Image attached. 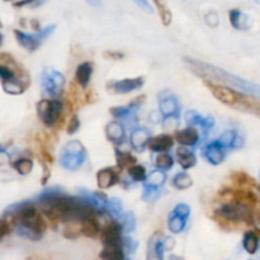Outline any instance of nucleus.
I'll list each match as a JSON object with an SVG mask.
<instances>
[{"label":"nucleus","mask_w":260,"mask_h":260,"mask_svg":"<svg viewBox=\"0 0 260 260\" xmlns=\"http://www.w3.org/2000/svg\"><path fill=\"white\" fill-rule=\"evenodd\" d=\"M187 63L189 65L190 70L198 75L200 78L205 79V83L215 84V85L225 86V88L233 89V90L243 93L245 95L253 96V98L260 99V85L253 83L250 80L240 78L238 75L222 70L215 65L202 62V61L193 60V58H185Z\"/></svg>","instance_id":"1"},{"label":"nucleus","mask_w":260,"mask_h":260,"mask_svg":"<svg viewBox=\"0 0 260 260\" xmlns=\"http://www.w3.org/2000/svg\"><path fill=\"white\" fill-rule=\"evenodd\" d=\"M4 218L10 223H14L18 235L32 241L40 240L47 229L45 218L38 212L33 202L12 205L5 210Z\"/></svg>","instance_id":"2"},{"label":"nucleus","mask_w":260,"mask_h":260,"mask_svg":"<svg viewBox=\"0 0 260 260\" xmlns=\"http://www.w3.org/2000/svg\"><path fill=\"white\" fill-rule=\"evenodd\" d=\"M207 84L208 88L211 89L215 98H217L221 103L231 107L234 109H238L240 112H246L254 116L260 117V101L253 96L245 95L243 93L233 90V89L225 88V86L215 85V84Z\"/></svg>","instance_id":"3"},{"label":"nucleus","mask_w":260,"mask_h":260,"mask_svg":"<svg viewBox=\"0 0 260 260\" xmlns=\"http://www.w3.org/2000/svg\"><path fill=\"white\" fill-rule=\"evenodd\" d=\"M218 217L222 221L230 223H254V213L250 206L243 205L236 201L229 200L223 202L220 207L216 210Z\"/></svg>","instance_id":"4"},{"label":"nucleus","mask_w":260,"mask_h":260,"mask_svg":"<svg viewBox=\"0 0 260 260\" xmlns=\"http://www.w3.org/2000/svg\"><path fill=\"white\" fill-rule=\"evenodd\" d=\"M86 157H88V154H86V150L83 144L73 140L63 146L58 161H60L61 167L65 168L66 170L76 172L83 167L84 162L86 161Z\"/></svg>","instance_id":"5"},{"label":"nucleus","mask_w":260,"mask_h":260,"mask_svg":"<svg viewBox=\"0 0 260 260\" xmlns=\"http://www.w3.org/2000/svg\"><path fill=\"white\" fill-rule=\"evenodd\" d=\"M63 104L60 99H43L37 104V113L42 123L47 127H53L61 119Z\"/></svg>","instance_id":"6"},{"label":"nucleus","mask_w":260,"mask_h":260,"mask_svg":"<svg viewBox=\"0 0 260 260\" xmlns=\"http://www.w3.org/2000/svg\"><path fill=\"white\" fill-rule=\"evenodd\" d=\"M56 29L55 24H50L47 27L42 28V29L38 30L37 33H25L23 30L15 29L14 30V36L17 38L18 43H19L22 47H24L27 51H33L37 50L38 47L41 46V43L43 42L45 40H47L51 35L53 33V30Z\"/></svg>","instance_id":"7"},{"label":"nucleus","mask_w":260,"mask_h":260,"mask_svg":"<svg viewBox=\"0 0 260 260\" xmlns=\"http://www.w3.org/2000/svg\"><path fill=\"white\" fill-rule=\"evenodd\" d=\"M41 86L52 98H57L63 90L65 86V78L61 73L53 70V69H46L41 74Z\"/></svg>","instance_id":"8"},{"label":"nucleus","mask_w":260,"mask_h":260,"mask_svg":"<svg viewBox=\"0 0 260 260\" xmlns=\"http://www.w3.org/2000/svg\"><path fill=\"white\" fill-rule=\"evenodd\" d=\"M167 180V174L161 170H154L146 177L144 183L142 200L146 202H155L160 196V189Z\"/></svg>","instance_id":"9"},{"label":"nucleus","mask_w":260,"mask_h":260,"mask_svg":"<svg viewBox=\"0 0 260 260\" xmlns=\"http://www.w3.org/2000/svg\"><path fill=\"white\" fill-rule=\"evenodd\" d=\"M190 216V208L189 206L180 203V205L175 206L174 210L168 217V229L170 233L173 234H180L184 231L185 226H187L188 218Z\"/></svg>","instance_id":"10"},{"label":"nucleus","mask_w":260,"mask_h":260,"mask_svg":"<svg viewBox=\"0 0 260 260\" xmlns=\"http://www.w3.org/2000/svg\"><path fill=\"white\" fill-rule=\"evenodd\" d=\"M159 111L164 118H168V117H179L180 104L177 96L168 90L161 91L159 94Z\"/></svg>","instance_id":"11"},{"label":"nucleus","mask_w":260,"mask_h":260,"mask_svg":"<svg viewBox=\"0 0 260 260\" xmlns=\"http://www.w3.org/2000/svg\"><path fill=\"white\" fill-rule=\"evenodd\" d=\"M103 246H122V228L118 221L113 220L101 230Z\"/></svg>","instance_id":"12"},{"label":"nucleus","mask_w":260,"mask_h":260,"mask_svg":"<svg viewBox=\"0 0 260 260\" xmlns=\"http://www.w3.org/2000/svg\"><path fill=\"white\" fill-rule=\"evenodd\" d=\"M142 85H144V78L122 79V80L109 81L107 84V89L112 94H128L140 89Z\"/></svg>","instance_id":"13"},{"label":"nucleus","mask_w":260,"mask_h":260,"mask_svg":"<svg viewBox=\"0 0 260 260\" xmlns=\"http://www.w3.org/2000/svg\"><path fill=\"white\" fill-rule=\"evenodd\" d=\"M185 121H187L188 127H194V128H201V131L207 136L208 132L215 126V118L212 116L203 117L196 111H188L185 113ZM200 131V129H198Z\"/></svg>","instance_id":"14"},{"label":"nucleus","mask_w":260,"mask_h":260,"mask_svg":"<svg viewBox=\"0 0 260 260\" xmlns=\"http://www.w3.org/2000/svg\"><path fill=\"white\" fill-rule=\"evenodd\" d=\"M203 156L210 164L220 165L226 157V149L220 144L218 140L210 142L203 150Z\"/></svg>","instance_id":"15"},{"label":"nucleus","mask_w":260,"mask_h":260,"mask_svg":"<svg viewBox=\"0 0 260 260\" xmlns=\"http://www.w3.org/2000/svg\"><path fill=\"white\" fill-rule=\"evenodd\" d=\"M218 141L226 150H239L245 144L244 136L236 129H226L220 136Z\"/></svg>","instance_id":"16"},{"label":"nucleus","mask_w":260,"mask_h":260,"mask_svg":"<svg viewBox=\"0 0 260 260\" xmlns=\"http://www.w3.org/2000/svg\"><path fill=\"white\" fill-rule=\"evenodd\" d=\"M175 140L183 147H194L200 144V131L194 127H187L184 129H179L175 132Z\"/></svg>","instance_id":"17"},{"label":"nucleus","mask_w":260,"mask_h":260,"mask_svg":"<svg viewBox=\"0 0 260 260\" xmlns=\"http://www.w3.org/2000/svg\"><path fill=\"white\" fill-rule=\"evenodd\" d=\"M164 239L160 233L154 234L147 245V260H164Z\"/></svg>","instance_id":"18"},{"label":"nucleus","mask_w":260,"mask_h":260,"mask_svg":"<svg viewBox=\"0 0 260 260\" xmlns=\"http://www.w3.org/2000/svg\"><path fill=\"white\" fill-rule=\"evenodd\" d=\"M119 182V175L113 168H106L99 170L96 174V183L101 189H108Z\"/></svg>","instance_id":"19"},{"label":"nucleus","mask_w":260,"mask_h":260,"mask_svg":"<svg viewBox=\"0 0 260 260\" xmlns=\"http://www.w3.org/2000/svg\"><path fill=\"white\" fill-rule=\"evenodd\" d=\"M174 145V139H173L170 135L162 134L159 136L154 137V139H150L147 147H149L151 151L157 152V154H161V152H168Z\"/></svg>","instance_id":"20"},{"label":"nucleus","mask_w":260,"mask_h":260,"mask_svg":"<svg viewBox=\"0 0 260 260\" xmlns=\"http://www.w3.org/2000/svg\"><path fill=\"white\" fill-rule=\"evenodd\" d=\"M150 131L145 127H139V128H135L131 132V136H129V141H131L132 147L137 151H142L145 147L147 146L150 141Z\"/></svg>","instance_id":"21"},{"label":"nucleus","mask_w":260,"mask_h":260,"mask_svg":"<svg viewBox=\"0 0 260 260\" xmlns=\"http://www.w3.org/2000/svg\"><path fill=\"white\" fill-rule=\"evenodd\" d=\"M229 19H230L231 25L238 30H246L251 25L250 18L240 9H231L229 13Z\"/></svg>","instance_id":"22"},{"label":"nucleus","mask_w":260,"mask_h":260,"mask_svg":"<svg viewBox=\"0 0 260 260\" xmlns=\"http://www.w3.org/2000/svg\"><path fill=\"white\" fill-rule=\"evenodd\" d=\"M106 134L109 141L114 142V144H122L124 141V139H126L124 127L118 121H112L111 123L107 124Z\"/></svg>","instance_id":"23"},{"label":"nucleus","mask_w":260,"mask_h":260,"mask_svg":"<svg viewBox=\"0 0 260 260\" xmlns=\"http://www.w3.org/2000/svg\"><path fill=\"white\" fill-rule=\"evenodd\" d=\"M91 74H93V65L90 62H83L76 68L75 80L83 89H85L89 85Z\"/></svg>","instance_id":"24"},{"label":"nucleus","mask_w":260,"mask_h":260,"mask_svg":"<svg viewBox=\"0 0 260 260\" xmlns=\"http://www.w3.org/2000/svg\"><path fill=\"white\" fill-rule=\"evenodd\" d=\"M260 246V235L256 231H246L243 238V248L248 254H256Z\"/></svg>","instance_id":"25"},{"label":"nucleus","mask_w":260,"mask_h":260,"mask_svg":"<svg viewBox=\"0 0 260 260\" xmlns=\"http://www.w3.org/2000/svg\"><path fill=\"white\" fill-rule=\"evenodd\" d=\"M177 160L183 169H190V168L194 167L196 162H197L196 155L193 154L188 147L183 146L177 150Z\"/></svg>","instance_id":"26"},{"label":"nucleus","mask_w":260,"mask_h":260,"mask_svg":"<svg viewBox=\"0 0 260 260\" xmlns=\"http://www.w3.org/2000/svg\"><path fill=\"white\" fill-rule=\"evenodd\" d=\"M80 233L88 238L95 239L101 235V228L96 221V217H90L80 222Z\"/></svg>","instance_id":"27"},{"label":"nucleus","mask_w":260,"mask_h":260,"mask_svg":"<svg viewBox=\"0 0 260 260\" xmlns=\"http://www.w3.org/2000/svg\"><path fill=\"white\" fill-rule=\"evenodd\" d=\"M2 85L5 93L12 94V95H19V94H22L25 90V88L29 85V83H25V81L20 80V79H12V80L2 83Z\"/></svg>","instance_id":"28"},{"label":"nucleus","mask_w":260,"mask_h":260,"mask_svg":"<svg viewBox=\"0 0 260 260\" xmlns=\"http://www.w3.org/2000/svg\"><path fill=\"white\" fill-rule=\"evenodd\" d=\"M107 215L111 216L113 220L119 221L123 216V207H122L121 201L117 198H111L107 202Z\"/></svg>","instance_id":"29"},{"label":"nucleus","mask_w":260,"mask_h":260,"mask_svg":"<svg viewBox=\"0 0 260 260\" xmlns=\"http://www.w3.org/2000/svg\"><path fill=\"white\" fill-rule=\"evenodd\" d=\"M116 159H117V165H118L119 169H128L132 165L136 164V157L132 156L129 152L116 151Z\"/></svg>","instance_id":"30"},{"label":"nucleus","mask_w":260,"mask_h":260,"mask_svg":"<svg viewBox=\"0 0 260 260\" xmlns=\"http://www.w3.org/2000/svg\"><path fill=\"white\" fill-rule=\"evenodd\" d=\"M155 165H156L157 170H161V172H165V170L172 169L173 165H174V159L170 154L168 152H161L156 156L155 159Z\"/></svg>","instance_id":"31"},{"label":"nucleus","mask_w":260,"mask_h":260,"mask_svg":"<svg viewBox=\"0 0 260 260\" xmlns=\"http://www.w3.org/2000/svg\"><path fill=\"white\" fill-rule=\"evenodd\" d=\"M152 3L155 4L156 9L159 10V15L160 18H161L164 25H169L170 23H172V12H170V9L168 8L167 3H165L164 0H152Z\"/></svg>","instance_id":"32"},{"label":"nucleus","mask_w":260,"mask_h":260,"mask_svg":"<svg viewBox=\"0 0 260 260\" xmlns=\"http://www.w3.org/2000/svg\"><path fill=\"white\" fill-rule=\"evenodd\" d=\"M13 167H14L15 172L18 174L28 175L33 169V161L30 159H28V157H20V159L15 160Z\"/></svg>","instance_id":"33"},{"label":"nucleus","mask_w":260,"mask_h":260,"mask_svg":"<svg viewBox=\"0 0 260 260\" xmlns=\"http://www.w3.org/2000/svg\"><path fill=\"white\" fill-rule=\"evenodd\" d=\"M119 225L124 233H134L135 229H136V217H135L134 212L123 213V216L119 220Z\"/></svg>","instance_id":"34"},{"label":"nucleus","mask_w":260,"mask_h":260,"mask_svg":"<svg viewBox=\"0 0 260 260\" xmlns=\"http://www.w3.org/2000/svg\"><path fill=\"white\" fill-rule=\"evenodd\" d=\"M192 178H190V175L187 174V173H178V174H175V177L173 178V185L179 190L188 189V188L192 185Z\"/></svg>","instance_id":"35"},{"label":"nucleus","mask_w":260,"mask_h":260,"mask_svg":"<svg viewBox=\"0 0 260 260\" xmlns=\"http://www.w3.org/2000/svg\"><path fill=\"white\" fill-rule=\"evenodd\" d=\"M127 172H128V177L131 178L134 182H144L147 177L146 169H145L142 165H139V164L132 165L131 168L127 169Z\"/></svg>","instance_id":"36"},{"label":"nucleus","mask_w":260,"mask_h":260,"mask_svg":"<svg viewBox=\"0 0 260 260\" xmlns=\"http://www.w3.org/2000/svg\"><path fill=\"white\" fill-rule=\"evenodd\" d=\"M231 178H233V180L236 184L241 185V187H255V183H254L253 178H250L248 174H245L243 172L234 173L231 175Z\"/></svg>","instance_id":"37"},{"label":"nucleus","mask_w":260,"mask_h":260,"mask_svg":"<svg viewBox=\"0 0 260 260\" xmlns=\"http://www.w3.org/2000/svg\"><path fill=\"white\" fill-rule=\"evenodd\" d=\"M47 0H19V2H15L14 7L15 8H23V7H29V8H38L41 5H43Z\"/></svg>","instance_id":"38"},{"label":"nucleus","mask_w":260,"mask_h":260,"mask_svg":"<svg viewBox=\"0 0 260 260\" xmlns=\"http://www.w3.org/2000/svg\"><path fill=\"white\" fill-rule=\"evenodd\" d=\"M122 246H123V251L126 250L128 254H134L137 249V243L129 236H126V238L122 239Z\"/></svg>","instance_id":"39"},{"label":"nucleus","mask_w":260,"mask_h":260,"mask_svg":"<svg viewBox=\"0 0 260 260\" xmlns=\"http://www.w3.org/2000/svg\"><path fill=\"white\" fill-rule=\"evenodd\" d=\"M178 119H179V117H168V118H164V121H162V127H164L165 131L177 128L178 123H179Z\"/></svg>","instance_id":"40"},{"label":"nucleus","mask_w":260,"mask_h":260,"mask_svg":"<svg viewBox=\"0 0 260 260\" xmlns=\"http://www.w3.org/2000/svg\"><path fill=\"white\" fill-rule=\"evenodd\" d=\"M79 127H80V121H79V117L76 116V114H74V116L70 118V121H69L68 134L74 135L76 131H78Z\"/></svg>","instance_id":"41"},{"label":"nucleus","mask_w":260,"mask_h":260,"mask_svg":"<svg viewBox=\"0 0 260 260\" xmlns=\"http://www.w3.org/2000/svg\"><path fill=\"white\" fill-rule=\"evenodd\" d=\"M10 222L5 218H0V240L10 233Z\"/></svg>","instance_id":"42"},{"label":"nucleus","mask_w":260,"mask_h":260,"mask_svg":"<svg viewBox=\"0 0 260 260\" xmlns=\"http://www.w3.org/2000/svg\"><path fill=\"white\" fill-rule=\"evenodd\" d=\"M206 22H207L208 25H211V27H216V25L218 24V15L216 12H208L207 14H206Z\"/></svg>","instance_id":"43"},{"label":"nucleus","mask_w":260,"mask_h":260,"mask_svg":"<svg viewBox=\"0 0 260 260\" xmlns=\"http://www.w3.org/2000/svg\"><path fill=\"white\" fill-rule=\"evenodd\" d=\"M134 2L136 3V4L139 5V7L141 8V9H144L145 12L152 13V7H151V5H150L149 0H134Z\"/></svg>","instance_id":"44"},{"label":"nucleus","mask_w":260,"mask_h":260,"mask_svg":"<svg viewBox=\"0 0 260 260\" xmlns=\"http://www.w3.org/2000/svg\"><path fill=\"white\" fill-rule=\"evenodd\" d=\"M104 56L108 58H111V60H119V58L123 57V55L119 52H106L104 53Z\"/></svg>","instance_id":"45"},{"label":"nucleus","mask_w":260,"mask_h":260,"mask_svg":"<svg viewBox=\"0 0 260 260\" xmlns=\"http://www.w3.org/2000/svg\"><path fill=\"white\" fill-rule=\"evenodd\" d=\"M8 160H9V155H8V152L4 151L3 149H0V165L5 164Z\"/></svg>","instance_id":"46"},{"label":"nucleus","mask_w":260,"mask_h":260,"mask_svg":"<svg viewBox=\"0 0 260 260\" xmlns=\"http://www.w3.org/2000/svg\"><path fill=\"white\" fill-rule=\"evenodd\" d=\"M30 25H32L33 29H36V30H37V32L41 29V28H40V22H38L37 19H32V20H30Z\"/></svg>","instance_id":"47"},{"label":"nucleus","mask_w":260,"mask_h":260,"mask_svg":"<svg viewBox=\"0 0 260 260\" xmlns=\"http://www.w3.org/2000/svg\"><path fill=\"white\" fill-rule=\"evenodd\" d=\"M168 260H185V259L182 258V256H178V255H174V254H172V255L168 258Z\"/></svg>","instance_id":"48"},{"label":"nucleus","mask_w":260,"mask_h":260,"mask_svg":"<svg viewBox=\"0 0 260 260\" xmlns=\"http://www.w3.org/2000/svg\"><path fill=\"white\" fill-rule=\"evenodd\" d=\"M2 45H3V36L2 33H0V47H2Z\"/></svg>","instance_id":"49"},{"label":"nucleus","mask_w":260,"mask_h":260,"mask_svg":"<svg viewBox=\"0 0 260 260\" xmlns=\"http://www.w3.org/2000/svg\"><path fill=\"white\" fill-rule=\"evenodd\" d=\"M3 27V24H2V22H0V28H2Z\"/></svg>","instance_id":"50"},{"label":"nucleus","mask_w":260,"mask_h":260,"mask_svg":"<svg viewBox=\"0 0 260 260\" xmlns=\"http://www.w3.org/2000/svg\"><path fill=\"white\" fill-rule=\"evenodd\" d=\"M4 2H12V0H4Z\"/></svg>","instance_id":"51"},{"label":"nucleus","mask_w":260,"mask_h":260,"mask_svg":"<svg viewBox=\"0 0 260 260\" xmlns=\"http://www.w3.org/2000/svg\"><path fill=\"white\" fill-rule=\"evenodd\" d=\"M249 260H254V259H249Z\"/></svg>","instance_id":"52"}]
</instances>
